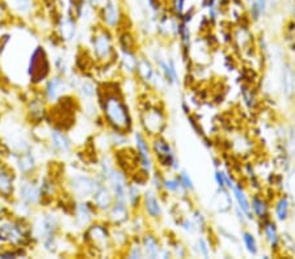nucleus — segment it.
I'll use <instances>...</instances> for the list:
<instances>
[{"label":"nucleus","instance_id":"nucleus-51","mask_svg":"<svg viewBox=\"0 0 295 259\" xmlns=\"http://www.w3.org/2000/svg\"><path fill=\"white\" fill-rule=\"evenodd\" d=\"M294 75H295V70H294Z\"/></svg>","mask_w":295,"mask_h":259},{"label":"nucleus","instance_id":"nucleus-22","mask_svg":"<svg viewBox=\"0 0 295 259\" xmlns=\"http://www.w3.org/2000/svg\"><path fill=\"white\" fill-rule=\"evenodd\" d=\"M240 237H242L243 245H244V248H246L247 253L252 257H257L258 252H260V248H258V242L256 240V237L252 232L250 230H242L240 233Z\"/></svg>","mask_w":295,"mask_h":259},{"label":"nucleus","instance_id":"nucleus-6","mask_svg":"<svg viewBox=\"0 0 295 259\" xmlns=\"http://www.w3.org/2000/svg\"><path fill=\"white\" fill-rule=\"evenodd\" d=\"M93 53L96 58L100 60H108L113 53V47H112V39L108 32L101 30L93 37Z\"/></svg>","mask_w":295,"mask_h":259},{"label":"nucleus","instance_id":"nucleus-35","mask_svg":"<svg viewBox=\"0 0 295 259\" xmlns=\"http://www.w3.org/2000/svg\"><path fill=\"white\" fill-rule=\"evenodd\" d=\"M197 253L198 256L204 257V258H209L211 254V249H210V244L209 240H206L205 237H198L197 238Z\"/></svg>","mask_w":295,"mask_h":259},{"label":"nucleus","instance_id":"nucleus-38","mask_svg":"<svg viewBox=\"0 0 295 259\" xmlns=\"http://www.w3.org/2000/svg\"><path fill=\"white\" fill-rule=\"evenodd\" d=\"M163 181H164V176L162 174L160 170H155V172L152 173L151 185L155 191L158 192L163 191Z\"/></svg>","mask_w":295,"mask_h":259},{"label":"nucleus","instance_id":"nucleus-26","mask_svg":"<svg viewBox=\"0 0 295 259\" xmlns=\"http://www.w3.org/2000/svg\"><path fill=\"white\" fill-rule=\"evenodd\" d=\"M234 41L238 43L239 47L246 50L252 43V34L246 27H239L234 34Z\"/></svg>","mask_w":295,"mask_h":259},{"label":"nucleus","instance_id":"nucleus-28","mask_svg":"<svg viewBox=\"0 0 295 259\" xmlns=\"http://www.w3.org/2000/svg\"><path fill=\"white\" fill-rule=\"evenodd\" d=\"M65 88L66 84L63 80L54 79L53 81H50L49 86H47V97H49V100H51V101L57 100L63 93Z\"/></svg>","mask_w":295,"mask_h":259},{"label":"nucleus","instance_id":"nucleus-37","mask_svg":"<svg viewBox=\"0 0 295 259\" xmlns=\"http://www.w3.org/2000/svg\"><path fill=\"white\" fill-rule=\"evenodd\" d=\"M177 224L182 230H185V232L189 233V234H193V233L198 232V230H197L196 224H194L193 219L192 218L190 219L189 218H181L177 222Z\"/></svg>","mask_w":295,"mask_h":259},{"label":"nucleus","instance_id":"nucleus-19","mask_svg":"<svg viewBox=\"0 0 295 259\" xmlns=\"http://www.w3.org/2000/svg\"><path fill=\"white\" fill-rule=\"evenodd\" d=\"M240 94H242V100L244 105L251 110H254L258 106V98L256 90L252 88L251 84H242L240 85Z\"/></svg>","mask_w":295,"mask_h":259},{"label":"nucleus","instance_id":"nucleus-48","mask_svg":"<svg viewBox=\"0 0 295 259\" xmlns=\"http://www.w3.org/2000/svg\"><path fill=\"white\" fill-rule=\"evenodd\" d=\"M235 215H236V219H238V222H240V224H246V222H250L248 220V218H247V215L243 212L240 208H238V207H235Z\"/></svg>","mask_w":295,"mask_h":259},{"label":"nucleus","instance_id":"nucleus-4","mask_svg":"<svg viewBox=\"0 0 295 259\" xmlns=\"http://www.w3.org/2000/svg\"><path fill=\"white\" fill-rule=\"evenodd\" d=\"M260 226H261V233L265 242L268 244L270 252L273 254H278L281 250V234L278 232L276 222L272 220V218H269L264 222H260Z\"/></svg>","mask_w":295,"mask_h":259},{"label":"nucleus","instance_id":"nucleus-33","mask_svg":"<svg viewBox=\"0 0 295 259\" xmlns=\"http://www.w3.org/2000/svg\"><path fill=\"white\" fill-rule=\"evenodd\" d=\"M127 200H129V204L131 208H138L139 207L142 195H140L139 187L135 184L129 186V188H127Z\"/></svg>","mask_w":295,"mask_h":259},{"label":"nucleus","instance_id":"nucleus-20","mask_svg":"<svg viewBox=\"0 0 295 259\" xmlns=\"http://www.w3.org/2000/svg\"><path fill=\"white\" fill-rule=\"evenodd\" d=\"M138 75L140 76V79L146 81V83H152V79L155 76L156 70L154 68V66L151 64V62L146 58H140L138 59V63H136V71Z\"/></svg>","mask_w":295,"mask_h":259},{"label":"nucleus","instance_id":"nucleus-17","mask_svg":"<svg viewBox=\"0 0 295 259\" xmlns=\"http://www.w3.org/2000/svg\"><path fill=\"white\" fill-rule=\"evenodd\" d=\"M113 194L105 186H100L98 185V187L93 192V200H95L96 207L102 211L110 210V207L113 206Z\"/></svg>","mask_w":295,"mask_h":259},{"label":"nucleus","instance_id":"nucleus-41","mask_svg":"<svg viewBox=\"0 0 295 259\" xmlns=\"http://www.w3.org/2000/svg\"><path fill=\"white\" fill-rule=\"evenodd\" d=\"M78 216H79V220L82 224H87V222L91 220V212H89V208H88L85 204H80L79 211H78Z\"/></svg>","mask_w":295,"mask_h":259},{"label":"nucleus","instance_id":"nucleus-3","mask_svg":"<svg viewBox=\"0 0 295 259\" xmlns=\"http://www.w3.org/2000/svg\"><path fill=\"white\" fill-rule=\"evenodd\" d=\"M142 126L151 138L163 135L167 128V115L162 106L151 105L142 114Z\"/></svg>","mask_w":295,"mask_h":259},{"label":"nucleus","instance_id":"nucleus-15","mask_svg":"<svg viewBox=\"0 0 295 259\" xmlns=\"http://www.w3.org/2000/svg\"><path fill=\"white\" fill-rule=\"evenodd\" d=\"M290 208H292V202H290L288 194H282L281 196H278V199H276L274 206H273L276 222H288L289 218H290Z\"/></svg>","mask_w":295,"mask_h":259},{"label":"nucleus","instance_id":"nucleus-45","mask_svg":"<svg viewBox=\"0 0 295 259\" xmlns=\"http://www.w3.org/2000/svg\"><path fill=\"white\" fill-rule=\"evenodd\" d=\"M186 0H173V12L177 19H180L185 12Z\"/></svg>","mask_w":295,"mask_h":259},{"label":"nucleus","instance_id":"nucleus-30","mask_svg":"<svg viewBox=\"0 0 295 259\" xmlns=\"http://www.w3.org/2000/svg\"><path fill=\"white\" fill-rule=\"evenodd\" d=\"M51 139H53L54 147H55L59 152L66 153V152L70 150V143H68L67 138H66L62 132L53 131V134H51Z\"/></svg>","mask_w":295,"mask_h":259},{"label":"nucleus","instance_id":"nucleus-43","mask_svg":"<svg viewBox=\"0 0 295 259\" xmlns=\"http://www.w3.org/2000/svg\"><path fill=\"white\" fill-rule=\"evenodd\" d=\"M224 170H222L220 168H216L214 172V181L218 188H226V182H224Z\"/></svg>","mask_w":295,"mask_h":259},{"label":"nucleus","instance_id":"nucleus-40","mask_svg":"<svg viewBox=\"0 0 295 259\" xmlns=\"http://www.w3.org/2000/svg\"><path fill=\"white\" fill-rule=\"evenodd\" d=\"M55 226H57V222L53 216H46L42 222V230L46 234H51V233L55 230Z\"/></svg>","mask_w":295,"mask_h":259},{"label":"nucleus","instance_id":"nucleus-52","mask_svg":"<svg viewBox=\"0 0 295 259\" xmlns=\"http://www.w3.org/2000/svg\"><path fill=\"white\" fill-rule=\"evenodd\" d=\"M294 1H295V0H294Z\"/></svg>","mask_w":295,"mask_h":259},{"label":"nucleus","instance_id":"nucleus-13","mask_svg":"<svg viewBox=\"0 0 295 259\" xmlns=\"http://www.w3.org/2000/svg\"><path fill=\"white\" fill-rule=\"evenodd\" d=\"M212 207L218 214L226 215L231 210H234V203L230 195V190L227 188H218L215 195L212 198Z\"/></svg>","mask_w":295,"mask_h":259},{"label":"nucleus","instance_id":"nucleus-23","mask_svg":"<svg viewBox=\"0 0 295 259\" xmlns=\"http://www.w3.org/2000/svg\"><path fill=\"white\" fill-rule=\"evenodd\" d=\"M89 237H91V240L95 242V245L97 248L102 249L105 248V245L108 244V240H109V234L106 232L102 226L100 225H93L88 232Z\"/></svg>","mask_w":295,"mask_h":259},{"label":"nucleus","instance_id":"nucleus-18","mask_svg":"<svg viewBox=\"0 0 295 259\" xmlns=\"http://www.w3.org/2000/svg\"><path fill=\"white\" fill-rule=\"evenodd\" d=\"M102 19L108 27H116L120 21V9L114 0H105L102 5Z\"/></svg>","mask_w":295,"mask_h":259},{"label":"nucleus","instance_id":"nucleus-7","mask_svg":"<svg viewBox=\"0 0 295 259\" xmlns=\"http://www.w3.org/2000/svg\"><path fill=\"white\" fill-rule=\"evenodd\" d=\"M142 204H143L144 212L148 218L152 220H159L163 215V207L159 200V196L152 190H146L142 195Z\"/></svg>","mask_w":295,"mask_h":259},{"label":"nucleus","instance_id":"nucleus-27","mask_svg":"<svg viewBox=\"0 0 295 259\" xmlns=\"http://www.w3.org/2000/svg\"><path fill=\"white\" fill-rule=\"evenodd\" d=\"M177 177L178 182L181 185V188L184 190L185 194H190L196 190V186H194V181L193 178L190 177V174L186 170H180V172L176 174Z\"/></svg>","mask_w":295,"mask_h":259},{"label":"nucleus","instance_id":"nucleus-11","mask_svg":"<svg viewBox=\"0 0 295 259\" xmlns=\"http://www.w3.org/2000/svg\"><path fill=\"white\" fill-rule=\"evenodd\" d=\"M232 192V198L236 202V207L240 208V210L247 215V218L250 222H252L254 219L253 214H252V210H251V200L248 198L246 192V188L243 186L240 182H235V185L232 186V188L230 190Z\"/></svg>","mask_w":295,"mask_h":259},{"label":"nucleus","instance_id":"nucleus-9","mask_svg":"<svg viewBox=\"0 0 295 259\" xmlns=\"http://www.w3.org/2000/svg\"><path fill=\"white\" fill-rule=\"evenodd\" d=\"M110 186H112V191L116 202L126 203L127 199V185H126V177L121 172H117L114 169L112 174L108 178Z\"/></svg>","mask_w":295,"mask_h":259},{"label":"nucleus","instance_id":"nucleus-32","mask_svg":"<svg viewBox=\"0 0 295 259\" xmlns=\"http://www.w3.org/2000/svg\"><path fill=\"white\" fill-rule=\"evenodd\" d=\"M192 219L197 226V230L200 233H205L209 229L208 228V219L201 210H194L192 212Z\"/></svg>","mask_w":295,"mask_h":259},{"label":"nucleus","instance_id":"nucleus-36","mask_svg":"<svg viewBox=\"0 0 295 259\" xmlns=\"http://www.w3.org/2000/svg\"><path fill=\"white\" fill-rule=\"evenodd\" d=\"M61 32L62 36L65 37V39H72V38L75 37V24L72 23L71 20H65L63 23H62L61 27Z\"/></svg>","mask_w":295,"mask_h":259},{"label":"nucleus","instance_id":"nucleus-1","mask_svg":"<svg viewBox=\"0 0 295 259\" xmlns=\"http://www.w3.org/2000/svg\"><path fill=\"white\" fill-rule=\"evenodd\" d=\"M104 114L108 123L120 132L129 131L131 128V118L126 104L117 94H108L102 104Z\"/></svg>","mask_w":295,"mask_h":259},{"label":"nucleus","instance_id":"nucleus-34","mask_svg":"<svg viewBox=\"0 0 295 259\" xmlns=\"http://www.w3.org/2000/svg\"><path fill=\"white\" fill-rule=\"evenodd\" d=\"M7 4L19 13H28L32 7L31 0H7Z\"/></svg>","mask_w":295,"mask_h":259},{"label":"nucleus","instance_id":"nucleus-44","mask_svg":"<svg viewBox=\"0 0 295 259\" xmlns=\"http://www.w3.org/2000/svg\"><path fill=\"white\" fill-rule=\"evenodd\" d=\"M11 190V180L4 172L0 170V191L9 192Z\"/></svg>","mask_w":295,"mask_h":259},{"label":"nucleus","instance_id":"nucleus-25","mask_svg":"<svg viewBox=\"0 0 295 259\" xmlns=\"http://www.w3.org/2000/svg\"><path fill=\"white\" fill-rule=\"evenodd\" d=\"M163 190L168 194H172V195H178V194H182V195H186L184 190L181 188V185L178 182L177 177H164L163 181Z\"/></svg>","mask_w":295,"mask_h":259},{"label":"nucleus","instance_id":"nucleus-5","mask_svg":"<svg viewBox=\"0 0 295 259\" xmlns=\"http://www.w3.org/2000/svg\"><path fill=\"white\" fill-rule=\"evenodd\" d=\"M135 147L136 153L139 157V162L142 169L147 170L148 173L154 169V161H152V150L148 146L147 140L142 132H135Z\"/></svg>","mask_w":295,"mask_h":259},{"label":"nucleus","instance_id":"nucleus-16","mask_svg":"<svg viewBox=\"0 0 295 259\" xmlns=\"http://www.w3.org/2000/svg\"><path fill=\"white\" fill-rule=\"evenodd\" d=\"M142 249H143L144 257L147 258H159L162 245L155 234L152 233H146L142 240Z\"/></svg>","mask_w":295,"mask_h":259},{"label":"nucleus","instance_id":"nucleus-21","mask_svg":"<svg viewBox=\"0 0 295 259\" xmlns=\"http://www.w3.org/2000/svg\"><path fill=\"white\" fill-rule=\"evenodd\" d=\"M110 214L109 218L110 220L114 222V224H122L127 220V215H129V211H127V207H126V203H120L116 202L113 206L110 207Z\"/></svg>","mask_w":295,"mask_h":259},{"label":"nucleus","instance_id":"nucleus-31","mask_svg":"<svg viewBox=\"0 0 295 259\" xmlns=\"http://www.w3.org/2000/svg\"><path fill=\"white\" fill-rule=\"evenodd\" d=\"M136 63L138 59L135 58L132 51H126L124 50V55H122V66L125 68L127 74H134L136 71Z\"/></svg>","mask_w":295,"mask_h":259},{"label":"nucleus","instance_id":"nucleus-50","mask_svg":"<svg viewBox=\"0 0 295 259\" xmlns=\"http://www.w3.org/2000/svg\"><path fill=\"white\" fill-rule=\"evenodd\" d=\"M89 1V4H91L92 7H97L98 4L101 3V1H104V0H88Z\"/></svg>","mask_w":295,"mask_h":259},{"label":"nucleus","instance_id":"nucleus-42","mask_svg":"<svg viewBox=\"0 0 295 259\" xmlns=\"http://www.w3.org/2000/svg\"><path fill=\"white\" fill-rule=\"evenodd\" d=\"M33 168L34 161L31 154H27V156H24V157L20 160V169L23 170V172H29V170H32Z\"/></svg>","mask_w":295,"mask_h":259},{"label":"nucleus","instance_id":"nucleus-29","mask_svg":"<svg viewBox=\"0 0 295 259\" xmlns=\"http://www.w3.org/2000/svg\"><path fill=\"white\" fill-rule=\"evenodd\" d=\"M20 195L23 196V199H25L29 203H36L40 198V192L33 185L31 184H24L20 188Z\"/></svg>","mask_w":295,"mask_h":259},{"label":"nucleus","instance_id":"nucleus-2","mask_svg":"<svg viewBox=\"0 0 295 259\" xmlns=\"http://www.w3.org/2000/svg\"><path fill=\"white\" fill-rule=\"evenodd\" d=\"M152 154L155 156L159 168L168 172H176L180 168L177 154L173 146L163 135L154 136L151 140Z\"/></svg>","mask_w":295,"mask_h":259},{"label":"nucleus","instance_id":"nucleus-24","mask_svg":"<svg viewBox=\"0 0 295 259\" xmlns=\"http://www.w3.org/2000/svg\"><path fill=\"white\" fill-rule=\"evenodd\" d=\"M268 0H252L250 3V16L252 21H258L266 13Z\"/></svg>","mask_w":295,"mask_h":259},{"label":"nucleus","instance_id":"nucleus-14","mask_svg":"<svg viewBox=\"0 0 295 259\" xmlns=\"http://www.w3.org/2000/svg\"><path fill=\"white\" fill-rule=\"evenodd\" d=\"M281 85L282 92L288 98H293L295 94V75L294 68L290 63H285L281 72Z\"/></svg>","mask_w":295,"mask_h":259},{"label":"nucleus","instance_id":"nucleus-12","mask_svg":"<svg viewBox=\"0 0 295 259\" xmlns=\"http://www.w3.org/2000/svg\"><path fill=\"white\" fill-rule=\"evenodd\" d=\"M98 185L96 184L95 180H92L89 177L78 176L72 180V190L79 196H89L93 195Z\"/></svg>","mask_w":295,"mask_h":259},{"label":"nucleus","instance_id":"nucleus-8","mask_svg":"<svg viewBox=\"0 0 295 259\" xmlns=\"http://www.w3.org/2000/svg\"><path fill=\"white\" fill-rule=\"evenodd\" d=\"M155 63L168 85H176V84H178L177 68H176V63H174L173 58L166 59L162 55H156Z\"/></svg>","mask_w":295,"mask_h":259},{"label":"nucleus","instance_id":"nucleus-47","mask_svg":"<svg viewBox=\"0 0 295 259\" xmlns=\"http://www.w3.org/2000/svg\"><path fill=\"white\" fill-rule=\"evenodd\" d=\"M82 89H83L84 96H87V97H92L95 94V88H93V85L91 83H88V81H84L82 84Z\"/></svg>","mask_w":295,"mask_h":259},{"label":"nucleus","instance_id":"nucleus-10","mask_svg":"<svg viewBox=\"0 0 295 259\" xmlns=\"http://www.w3.org/2000/svg\"><path fill=\"white\" fill-rule=\"evenodd\" d=\"M251 200V210L252 214L258 222H264L266 219L272 218L270 216V206H269V200L262 195L261 192H253L250 198Z\"/></svg>","mask_w":295,"mask_h":259},{"label":"nucleus","instance_id":"nucleus-39","mask_svg":"<svg viewBox=\"0 0 295 259\" xmlns=\"http://www.w3.org/2000/svg\"><path fill=\"white\" fill-rule=\"evenodd\" d=\"M170 249H172V256H176L178 258H185L188 256V253H189L188 248L185 245H182L180 241H176Z\"/></svg>","mask_w":295,"mask_h":259},{"label":"nucleus","instance_id":"nucleus-46","mask_svg":"<svg viewBox=\"0 0 295 259\" xmlns=\"http://www.w3.org/2000/svg\"><path fill=\"white\" fill-rule=\"evenodd\" d=\"M129 257L130 258H143L144 254H143V249H142V245L136 244V246H132V248L130 249Z\"/></svg>","mask_w":295,"mask_h":259},{"label":"nucleus","instance_id":"nucleus-49","mask_svg":"<svg viewBox=\"0 0 295 259\" xmlns=\"http://www.w3.org/2000/svg\"><path fill=\"white\" fill-rule=\"evenodd\" d=\"M181 108H182V110H184V113H185L186 115H188V114H190V108H189V105L186 104V101H182Z\"/></svg>","mask_w":295,"mask_h":259}]
</instances>
